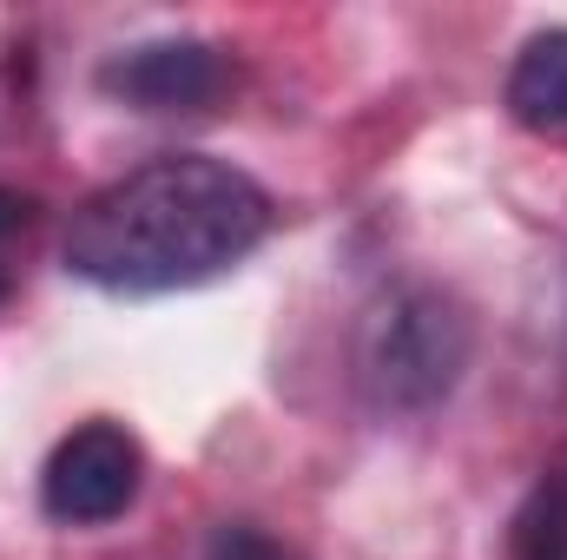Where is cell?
<instances>
[{"label": "cell", "mask_w": 567, "mask_h": 560, "mask_svg": "<svg viewBox=\"0 0 567 560\" xmlns=\"http://www.w3.org/2000/svg\"><path fill=\"white\" fill-rule=\"evenodd\" d=\"M271 231V198L251 172L212 152H165L93 191L66 225V271L100 290L158 297L245 265Z\"/></svg>", "instance_id": "cell-1"}, {"label": "cell", "mask_w": 567, "mask_h": 560, "mask_svg": "<svg viewBox=\"0 0 567 560\" xmlns=\"http://www.w3.org/2000/svg\"><path fill=\"white\" fill-rule=\"evenodd\" d=\"M475 356V317L429 278L390 283L357 323V390L377 416H429Z\"/></svg>", "instance_id": "cell-2"}, {"label": "cell", "mask_w": 567, "mask_h": 560, "mask_svg": "<svg viewBox=\"0 0 567 560\" xmlns=\"http://www.w3.org/2000/svg\"><path fill=\"white\" fill-rule=\"evenodd\" d=\"M145 488V448L120 422H80L40 468V508L60 528H106Z\"/></svg>", "instance_id": "cell-3"}, {"label": "cell", "mask_w": 567, "mask_h": 560, "mask_svg": "<svg viewBox=\"0 0 567 560\" xmlns=\"http://www.w3.org/2000/svg\"><path fill=\"white\" fill-rule=\"evenodd\" d=\"M231 86V53L212 40H145L100 66V93L133 113H205Z\"/></svg>", "instance_id": "cell-4"}, {"label": "cell", "mask_w": 567, "mask_h": 560, "mask_svg": "<svg viewBox=\"0 0 567 560\" xmlns=\"http://www.w3.org/2000/svg\"><path fill=\"white\" fill-rule=\"evenodd\" d=\"M508 120L535 139H567V27L535 33L508 66Z\"/></svg>", "instance_id": "cell-5"}, {"label": "cell", "mask_w": 567, "mask_h": 560, "mask_svg": "<svg viewBox=\"0 0 567 560\" xmlns=\"http://www.w3.org/2000/svg\"><path fill=\"white\" fill-rule=\"evenodd\" d=\"M508 554L515 560H567V468H548L528 501L515 508L508 528Z\"/></svg>", "instance_id": "cell-6"}, {"label": "cell", "mask_w": 567, "mask_h": 560, "mask_svg": "<svg viewBox=\"0 0 567 560\" xmlns=\"http://www.w3.org/2000/svg\"><path fill=\"white\" fill-rule=\"evenodd\" d=\"M205 560H297V554L284 541H271L265 528H251V521H225V528H212Z\"/></svg>", "instance_id": "cell-7"}, {"label": "cell", "mask_w": 567, "mask_h": 560, "mask_svg": "<svg viewBox=\"0 0 567 560\" xmlns=\"http://www.w3.org/2000/svg\"><path fill=\"white\" fill-rule=\"evenodd\" d=\"M33 225H40V198L0 185V303H7V290H13V245H20Z\"/></svg>", "instance_id": "cell-8"}]
</instances>
